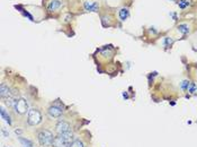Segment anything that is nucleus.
<instances>
[{
    "label": "nucleus",
    "instance_id": "18",
    "mask_svg": "<svg viewBox=\"0 0 197 147\" xmlns=\"http://www.w3.org/2000/svg\"><path fill=\"white\" fill-rule=\"evenodd\" d=\"M102 2L107 7H116L118 5L116 2V0H102Z\"/></svg>",
    "mask_w": 197,
    "mask_h": 147
},
{
    "label": "nucleus",
    "instance_id": "22",
    "mask_svg": "<svg viewBox=\"0 0 197 147\" xmlns=\"http://www.w3.org/2000/svg\"><path fill=\"white\" fill-rule=\"evenodd\" d=\"M2 132H3V135H5L6 137H8V136H9V132H7L6 130H5V129H2Z\"/></svg>",
    "mask_w": 197,
    "mask_h": 147
},
{
    "label": "nucleus",
    "instance_id": "13",
    "mask_svg": "<svg viewBox=\"0 0 197 147\" xmlns=\"http://www.w3.org/2000/svg\"><path fill=\"white\" fill-rule=\"evenodd\" d=\"M0 114H1V118H2V119H5V121H6L8 125L11 126V119H10L9 113L7 112L6 109H5L3 107H1V110H0Z\"/></svg>",
    "mask_w": 197,
    "mask_h": 147
},
{
    "label": "nucleus",
    "instance_id": "20",
    "mask_svg": "<svg viewBox=\"0 0 197 147\" xmlns=\"http://www.w3.org/2000/svg\"><path fill=\"white\" fill-rule=\"evenodd\" d=\"M189 84H190V81L189 80H182V84H180V88H182V91H188Z\"/></svg>",
    "mask_w": 197,
    "mask_h": 147
},
{
    "label": "nucleus",
    "instance_id": "19",
    "mask_svg": "<svg viewBox=\"0 0 197 147\" xmlns=\"http://www.w3.org/2000/svg\"><path fill=\"white\" fill-rule=\"evenodd\" d=\"M70 147H85V145H83V143L81 140L76 139V140H73L72 143H71Z\"/></svg>",
    "mask_w": 197,
    "mask_h": 147
},
{
    "label": "nucleus",
    "instance_id": "10",
    "mask_svg": "<svg viewBox=\"0 0 197 147\" xmlns=\"http://www.w3.org/2000/svg\"><path fill=\"white\" fill-rule=\"evenodd\" d=\"M0 95H1L2 99H9V97H14L15 94H14L12 90L8 85L2 83V84L0 85Z\"/></svg>",
    "mask_w": 197,
    "mask_h": 147
},
{
    "label": "nucleus",
    "instance_id": "23",
    "mask_svg": "<svg viewBox=\"0 0 197 147\" xmlns=\"http://www.w3.org/2000/svg\"><path fill=\"white\" fill-rule=\"evenodd\" d=\"M15 132L16 134H22V130H20V129H16Z\"/></svg>",
    "mask_w": 197,
    "mask_h": 147
},
{
    "label": "nucleus",
    "instance_id": "9",
    "mask_svg": "<svg viewBox=\"0 0 197 147\" xmlns=\"http://www.w3.org/2000/svg\"><path fill=\"white\" fill-rule=\"evenodd\" d=\"M129 17V8L127 6H122L117 9V18L120 23L126 22Z\"/></svg>",
    "mask_w": 197,
    "mask_h": 147
},
{
    "label": "nucleus",
    "instance_id": "8",
    "mask_svg": "<svg viewBox=\"0 0 197 147\" xmlns=\"http://www.w3.org/2000/svg\"><path fill=\"white\" fill-rule=\"evenodd\" d=\"M14 109H15L16 112L19 113V114H25L26 112L29 111L27 101L25 100V99H22V97L16 100V103H15V105H14Z\"/></svg>",
    "mask_w": 197,
    "mask_h": 147
},
{
    "label": "nucleus",
    "instance_id": "2",
    "mask_svg": "<svg viewBox=\"0 0 197 147\" xmlns=\"http://www.w3.org/2000/svg\"><path fill=\"white\" fill-rule=\"evenodd\" d=\"M54 136L50 130H41L37 135V139L40 141L42 146H53V141H54Z\"/></svg>",
    "mask_w": 197,
    "mask_h": 147
},
{
    "label": "nucleus",
    "instance_id": "11",
    "mask_svg": "<svg viewBox=\"0 0 197 147\" xmlns=\"http://www.w3.org/2000/svg\"><path fill=\"white\" fill-rule=\"evenodd\" d=\"M70 128H71L70 123L67 122V121H64V120H60L55 126V130H56V132H58V135L70 131Z\"/></svg>",
    "mask_w": 197,
    "mask_h": 147
},
{
    "label": "nucleus",
    "instance_id": "21",
    "mask_svg": "<svg viewBox=\"0 0 197 147\" xmlns=\"http://www.w3.org/2000/svg\"><path fill=\"white\" fill-rule=\"evenodd\" d=\"M173 42V41L171 40L170 38H168V36H167V38H164V40H163V44H164V47H167V48L171 47Z\"/></svg>",
    "mask_w": 197,
    "mask_h": 147
},
{
    "label": "nucleus",
    "instance_id": "16",
    "mask_svg": "<svg viewBox=\"0 0 197 147\" xmlns=\"http://www.w3.org/2000/svg\"><path fill=\"white\" fill-rule=\"evenodd\" d=\"M73 18V15L71 13H65L63 14V16L61 17V22L62 23H70Z\"/></svg>",
    "mask_w": 197,
    "mask_h": 147
},
{
    "label": "nucleus",
    "instance_id": "17",
    "mask_svg": "<svg viewBox=\"0 0 197 147\" xmlns=\"http://www.w3.org/2000/svg\"><path fill=\"white\" fill-rule=\"evenodd\" d=\"M188 92L193 95H197V84L195 83H190L189 84V87H188Z\"/></svg>",
    "mask_w": 197,
    "mask_h": 147
},
{
    "label": "nucleus",
    "instance_id": "24",
    "mask_svg": "<svg viewBox=\"0 0 197 147\" xmlns=\"http://www.w3.org/2000/svg\"><path fill=\"white\" fill-rule=\"evenodd\" d=\"M171 1H173V0H171Z\"/></svg>",
    "mask_w": 197,
    "mask_h": 147
},
{
    "label": "nucleus",
    "instance_id": "14",
    "mask_svg": "<svg viewBox=\"0 0 197 147\" xmlns=\"http://www.w3.org/2000/svg\"><path fill=\"white\" fill-rule=\"evenodd\" d=\"M18 140H19V143L22 144L23 147H33L34 146V143L32 140H29V139H27V138L18 137Z\"/></svg>",
    "mask_w": 197,
    "mask_h": 147
},
{
    "label": "nucleus",
    "instance_id": "12",
    "mask_svg": "<svg viewBox=\"0 0 197 147\" xmlns=\"http://www.w3.org/2000/svg\"><path fill=\"white\" fill-rule=\"evenodd\" d=\"M177 31L180 32L182 35H187L189 34L190 28H189V25H188L187 23H182V24H179V25L177 26Z\"/></svg>",
    "mask_w": 197,
    "mask_h": 147
},
{
    "label": "nucleus",
    "instance_id": "6",
    "mask_svg": "<svg viewBox=\"0 0 197 147\" xmlns=\"http://www.w3.org/2000/svg\"><path fill=\"white\" fill-rule=\"evenodd\" d=\"M42 121V114L37 109H29L27 113V122L29 126H37Z\"/></svg>",
    "mask_w": 197,
    "mask_h": 147
},
{
    "label": "nucleus",
    "instance_id": "1",
    "mask_svg": "<svg viewBox=\"0 0 197 147\" xmlns=\"http://www.w3.org/2000/svg\"><path fill=\"white\" fill-rule=\"evenodd\" d=\"M73 141V134L72 131L59 134L53 141L52 147H70L71 143Z\"/></svg>",
    "mask_w": 197,
    "mask_h": 147
},
{
    "label": "nucleus",
    "instance_id": "4",
    "mask_svg": "<svg viewBox=\"0 0 197 147\" xmlns=\"http://www.w3.org/2000/svg\"><path fill=\"white\" fill-rule=\"evenodd\" d=\"M100 19H102V24L104 27H112V26L116 25V17L111 10L100 14Z\"/></svg>",
    "mask_w": 197,
    "mask_h": 147
},
{
    "label": "nucleus",
    "instance_id": "3",
    "mask_svg": "<svg viewBox=\"0 0 197 147\" xmlns=\"http://www.w3.org/2000/svg\"><path fill=\"white\" fill-rule=\"evenodd\" d=\"M102 0H82V9L87 13H98L100 11Z\"/></svg>",
    "mask_w": 197,
    "mask_h": 147
},
{
    "label": "nucleus",
    "instance_id": "7",
    "mask_svg": "<svg viewBox=\"0 0 197 147\" xmlns=\"http://www.w3.org/2000/svg\"><path fill=\"white\" fill-rule=\"evenodd\" d=\"M47 113H49V116L51 117V118L58 119V118H60V117L63 114V105H62L59 101H56L55 103H53L52 105L49 108Z\"/></svg>",
    "mask_w": 197,
    "mask_h": 147
},
{
    "label": "nucleus",
    "instance_id": "5",
    "mask_svg": "<svg viewBox=\"0 0 197 147\" xmlns=\"http://www.w3.org/2000/svg\"><path fill=\"white\" fill-rule=\"evenodd\" d=\"M64 1L63 0H50L46 5L47 14H56L64 7Z\"/></svg>",
    "mask_w": 197,
    "mask_h": 147
},
{
    "label": "nucleus",
    "instance_id": "15",
    "mask_svg": "<svg viewBox=\"0 0 197 147\" xmlns=\"http://www.w3.org/2000/svg\"><path fill=\"white\" fill-rule=\"evenodd\" d=\"M177 5H178L179 9L185 10L186 8L190 5V2H189V0H178V1H177Z\"/></svg>",
    "mask_w": 197,
    "mask_h": 147
}]
</instances>
